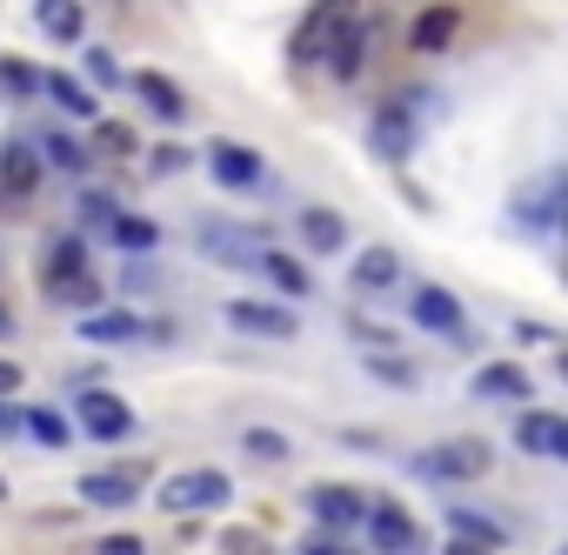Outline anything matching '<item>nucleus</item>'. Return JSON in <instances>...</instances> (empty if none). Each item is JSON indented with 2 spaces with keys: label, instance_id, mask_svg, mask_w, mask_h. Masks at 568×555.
<instances>
[{
  "label": "nucleus",
  "instance_id": "1",
  "mask_svg": "<svg viewBox=\"0 0 568 555\" xmlns=\"http://www.w3.org/2000/svg\"><path fill=\"white\" fill-rule=\"evenodd\" d=\"M415 475L422 482H475V475H488V442H435V448H422V462H415Z\"/></svg>",
  "mask_w": 568,
  "mask_h": 555
},
{
  "label": "nucleus",
  "instance_id": "2",
  "mask_svg": "<svg viewBox=\"0 0 568 555\" xmlns=\"http://www.w3.org/2000/svg\"><path fill=\"white\" fill-rule=\"evenodd\" d=\"M348 21H355V0H315L308 21H302V34H295V61H328Z\"/></svg>",
  "mask_w": 568,
  "mask_h": 555
},
{
  "label": "nucleus",
  "instance_id": "3",
  "mask_svg": "<svg viewBox=\"0 0 568 555\" xmlns=\"http://www.w3.org/2000/svg\"><path fill=\"white\" fill-rule=\"evenodd\" d=\"M221 502H227V475H214V468H181L161 482L168 515H194V508H221Z\"/></svg>",
  "mask_w": 568,
  "mask_h": 555
},
{
  "label": "nucleus",
  "instance_id": "4",
  "mask_svg": "<svg viewBox=\"0 0 568 555\" xmlns=\"http://www.w3.org/2000/svg\"><path fill=\"white\" fill-rule=\"evenodd\" d=\"M201 254H214L227 268H261L267 261V234L234 228V221H201Z\"/></svg>",
  "mask_w": 568,
  "mask_h": 555
},
{
  "label": "nucleus",
  "instance_id": "5",
  "mask_svg": "<svg viewBox=\"0 0 568 555\" xmlns=\"http://www.w3.org/2000/svg\"><path fill=\"white\" fill-rule=\"evenodd\" d=\"M368 141H375L382 161H408V148H415V101H388V108H375Z\"/></svg>",
  "mask_w": 568,
  "mask_h": 555
},
{
  "label": "nucleus",
  "instance_id": "6",
  "mask_svg": "<svg viewBox=\"0 0 568 555\" xmlns=\"http://www.w3.org/2000/svg\"><path fill=\"white\" fill-rule=\"evenodd\" d=\"M368 528H375V548L382 555H422V528L408 522L402 502H368Z\"/></svg>",
  "mask_w": 568,
  "mask_h": 555
},
{
  "label": "nucleus",
  "instance_id": "7",
  "mask_svg": "<svg viewBox=\"0 0 568 555\" xmlns=\"http://www.w3.org/2000/svg\"><path fill=\"white\" fill-rule=\"evenodd\" d=\"M561 214H568V174H541L515 201V221H535V228H555Z\"/></svg>",
  "mask_w": 568,
  "mask_h": 555
},
{
  "label": "nucleus",
  "instance_id": "8",
  "mask_svg": "<svg viewBox=\"0 0 568 555\" xmlns=\"http://www.w3.org/2000/svg\"><path fill=\"white\" fill-rule=\"evenodd\" d=\"M308 508H315L328 528L368 522V495H362V488H348V482H315V488H308Z\"/></svg>",
  "mask_w": 568,
  "mask_h": 555
},
{
  "label": "nucleus",
  "instance_id": "9",
  "mask_svg": "<svg viewBox=\"0 0 568 555\" xmlns=\"http://www.w3.org/2000/svg\"><path fill=\"white\" fill-rule=\"evenodd\" d=\"M141 495V468H94L81 475V502L88 508H128Z\"/></svg>",
  "mask_w": 568,
  "mask_h": 555
},
{
  "label": "nucleus",
  "instance_id": "10",
  "mask_svg": "<svg viewBox=\"0 0 568 555\" xmlns=\"http://www.w3.org/2000/svg\"><path fill=\"white\" fill-rule=\"evenodd\" d=\"M81 428H88L94 442H121V435L134 428V408H128L121 395H81Z\"/></svg>",
  "mask_w": 568,
  "mask_h": 555
},
{
  "label": "nucleus",
  "instance_id": "11",
  "mask_svg": "<svg viewBox=\"0 0 568 555\" xmlns=\"http://www.w3.org/2000/svg\"><path fill=\"white\" fill-rule=\"evenodd\" d=\"M227 322L247 335H274V342L295 335V309H281V302H227Z\"/></svg>",
  "mask_w": 568,
  "mask_h": 555
},
{
  "label": "nucleus",
  "instance_id": "12",
  "mask_svg": "<svg viewBox=\"0 0 568 555\" xmlns=\"http://www.w3.org/2000/svg\"><path fill=\"white\" fill-rule=\"evenodd\" d=\"M375 21L368 14H355L348 28H342V41H335V54H328V68H335V81H355L362 74V61H368V48H375Z\"/></svg>",
  "mask_w": 568,
  "mask_h": 555
},
{
  "label": "nucleus",
  "instance_id": "13",
  "mask_svg": "<svg viewBox=\"0 0 568 555\" xmlns=\"http://www.w3.org/2000/svg\"><path fill=\"white\" fill-rule=\"evenodd\" d=\"M455 34H462V14L455 8H422L415 28H408V48L415 54H442V48H455Z\"/></svg>",
  "mask_w": 568,
  "mask_h": 555
},
{
  "label": "nucleus",
  "instance_id": "14",
  "mask_svg": "<svg viewBox=\"0 0 568 555\" xmlns=\"http://www.w3.org/2000/svg\"><path fill=\"white\" fill-rule=\"evenodd\" d=\"M408 315H415L422 329H442V335H462V302H455L448 289H435V282H422V289H415V302H408Z\"/></svg>",
  "mask_w": 568,
  "mask_h": 555
},
{
  "label": "nucleus",
  "instance_id": "15",
  "mask_svg": "<svg viewBox=\"0 0 568 555\" xmlns=\"http://www.w3.org/2000/svg\"><path fill=\"white\" fill-rule=\"evenodd\" d=\"M515 442H521L528 455L568 462V422H561V415H521V422H515Z\"/></svg>",
  "mask_w": 568,
  "mask_h": 555
},
{
  "label": "nucleus",
  "instance_id": "16",
  "mask_svg": "<svg viewBox=\"0 0 568 555\" xmlns=\"http://www.w3.org/2000/svg\"><path fill=\"white\" fill-rule=\"evenodd\" d=\"M207 168H214L227 188H261V181H267V168H261L247 148H234V141H214V148H207Z\"/></svg>",
  "mask_w": 568,
  "mask_h": 555
},
{
  "label": "nucleus",
  "instance_id": "17",
  "mask_svg": "<svg viewBox=\"0 0 568 555\" xmlns=\"http://www.w3.org/2000/svg\"><path fill=\"white\" fill-rule=\"evenodd\" d=\"M0 188H8V194H34V188H41V154H34L28 141H8V148H0Z\"/></svg>",
  "mask_w": 568,
  "mask_h": 555
},
{
  "label": "nucleus",
  "instance_id": "18",
  "mask_svg": "<svg viewBox=\"0 0 568 555\" xmlns=\"http://www.w3.org/2000/svg\"><path fill=\"white\" fill-rule=\"evenodd\" d=\"M302 241H308L315 254H335V248L348 241V221H342L335 208H308V214H302Z\"/></svg>",
  "mask_w": 568,
  "mask_h": 555
},
{
  "label": "nucleus",
  "instance_id": "19",
  "mask_svg": "<svg viewBox=\"0 0 568 555\" xmlns=\"http://www.w3.org/2000/svg\"><path fill=\"white\" fill-rule=\"evenodd\" d=\"M34 14H41V28H48L54 41H81V34H88L81 0H34Z\"/></svg>",
  "mask_w": 568,
  "mask_h": 555
},
{
  "label": "nucleus",
  "instance_id": "20",
  "mask_svg": "<svg viewBox=\"0 0 568 555\" xmlns=\"http://www.w3.org/2000/svg\"><path fill=\"white\" fill-rule=\"evenodd\" d=\"M395 274H402L395 248H368V254L355 261V289H362V295H375V289H388V282H395Z\"/></svg>",
  "mask_w": 568,
  "mask_h": 555
},
{
  "label": "nucleus",
  "instance_id": "21",
  "mask_svg": "<svg viewBox=\"0 0 568 555\" xmlns=\"http://www.w3.org/2000/svg\"><path fill=\"white\" fill-rule=\"evenodd\" d=\"M134 88H141V101H148L161 121H181V114H187V101H181V88H174L168 74H134Z\"/></svg>",
  "mask_w": 568,
  "mask_h": 555
},
{
  "label": "nucleus",
  "instance_id": "22",
  "mask_svg": "<svg viewBox=\"0 0 568 555\" xmlns=\"http://www.w3.org/2000/svg\"><path fill=\"white\" fill-rule=\"evenodd\" d=\"M475 395H495V402H528V375H521V369H508V362H495V369H481V375H475Z\"/></svg>",
  "mask_w": 568,
  "mask_h": 555
},
{
  "label": "nucleus",
  "instance_id": "23",
  "mask_svg": "<svg viewBox=\"0 0 568 555\" xmlns=\"http://www.w3.org/2000/svg\"><path fill=\"white\" fill-rule=\"evenodd\" d=\"M48 295H54L61 309H94V302H101V282L81 268V274H61V282H48Z\"/></svg>",
  "mask_w": 568,
  "mask_h": 555
},
{
  "label": "nucleus",
  "instance_id": "24",
  "mask_svg": "<svg viewBox=\"0 0 568 555\" xmlns=\"http://www.w3.org/2000/svg\"><path fill=\"white\" fill-rule=\"evenodd\" d=\"M81 335H88V342H141L148 329H141L134 315H88V322H81Z\"/></svg>",
  "mask_w": 568,
  "mask_h": 555
},
{
  "label": "nucleus",
  "instance_id": "25",
  "mask_svg": "<svg viewBox=\"0 0 568 555\" xmlns=\"http://www.w3.org/2000/svg\"><path fill=\"white\" fill-rule=\"evenodd\" d=\"M81 241L68 234V241H48V254H41V282H61V274H81Z\"/></svg>",
  "mask_w": 568,
  "mask_h": 555
},
{
  "label": "nucleus",
  "instance_id": "26",
  "mask_svg": "<svg viewBox=\"0 0 568 555\" xmlns=\"http://www.w3.org/2000/svg\"><path fill=\"white\" fill-rule=\"evenodd\" d=\"M261 274H267V282H274L281 295H308V274H302V261H288V254H274V248H267Z\"/></svg>",
  "mask_w": 568,
  "mask_h": 555
},
{
  "label": "nucleus",
  "instance_id": "27",
  "mask_svg": "<svg viewBox=\"0 0 568 555\" xmlns=\"http://www.w3.org/2000/svg\"><path fill=\"white\" fill-rule=\"evenodd\" d=\"M41 88H48V94H54L68 114H94V94H88L81 81H68V74H41Z\"/></svg>",
  "mask_w": 568,
  "mask_h": 555
},
{
  "label": "nucleus",
  "instance_id": "28",
  "mask_svg": "<svg viewBox=\"0 0 568 555\" xmlns=\"http://www.w3.org/2000/svg\"><path fill=\"white\" fill-rule=\"evenodd\" d=\"M114 241H121L128 254H148L161 234H154V221H141V214H114Z\"/></svg>",
  "mask_w": 568,
  "mask_h": 555
},
{
  "label": "nucleus",
  "instance_id": "29",
  "mask_svg": "<svg viewBox=\"0 0 568 555\" xmlns=\"http://www.w3.org/2000/svg\"><path fill=\"white\" fill-rule=\"evenodd\" d=\"M448 515H455V535H468V542H488V548L508 542V528H501V522H481L475 508H448Z\"/></svg>",
  "mask_w": 568,
  "mask_h": 555
},
{
  "label": "nucleus",
  "instance_id": "30",
  "mask_svg": "<svg viewBox=\"0 0 568 555\" xmlns=\"http://www.w3.org/2000/svg\"><path fill=\"white\" fill-rule=\"evenodd\" d=\"M28 435L48 442V448H61V442H68V415H54V408H28Z\"/></svg>",
  "mask_w": 568,
  "mask_h": 555
},
{
  "label": "nucleus",
  "instance_id": "31",
  "mask_svg": "<svg viewBox=\"0 0 568 555\" xmlns=\"http://www.w3.org/2000/svg\"><path fill=\"white\" fill-rule=\"evenodd\" d=\"M241 448H247V455H261V462H288V435H274V428H247V435H241Z\"/></svg>",
  "mask_w": 568,
  "mask_h": 555
},
{
  "label": "nucleus",
  "instance_id": "32",
  "mask_svg": "<svg viewBox=\"0 0 568 555\" xmlns=\"http://www.w3.org/2000/svg\"><path fill=\"white\" fill-rule=\"evenodd\" d=\"M0 81H8L14 94H34V88H41V74H34L28 61H0Z\"/></svg>",
  "mask_w": 568,
  "mask_h": 555
},
{
  "label": "nucleus",
  "instance_id": "33",
  "mask_svg": "<svg viewBox=\"0 0 568 555\" xmlns=\"http://www.w3.org/2000/svg\"><path fill=\"white\" fill-rule=\"evenodd\" d=\"M48 161H54V168H81V161H88V148H81V141H68V134H54V141H48Z\"/></svg>",
  "mask_w": 568,
  "mask_h": 555
},
{
  "label": "nucleus",
  "instance_id": "34",
  "mask_svg": "<svg viewBox=\"0 0 568 555\" xmlns=\"http://www.w3.org/2000/svg\"><path fill=\"white\" fill-rule=\"evenodd\" d=\"M88 74H94V81H108V88H114V81H121V68H114V61H108V54H88Z\"/></svg>",
  "mask_w": 568,
  "mask_h": 555
},
{
  "label": "nucleus",
  "instance_id": "35",
  "mask_svg": "<svg viewBox=\"0 0 568 555\" xmlns=\"http://www.w3.org/2000/svg\"><path fill=\"white\" fill-rule=\"evenodd\" d=\"M101 555H148V548H141L134 535H108V542H101Z\"/></svg>",
  "mask_w": 568,
  "mask_h": 555
},
{
  "label": "nucleus",
  "instance_id": "36",
  "mask_svg": "<svg viewBox=\"0 0 568 555\" xmlns=\"http://www.w3.org/2000/svg\"><path fill=\"white\" fill-rule=\"evenodd\" d=\"M101 141H108V148H114V154H128V148H134V134H128V128H114V121H108V128H101Z\"/></svg>",
  "mask_w": 568,
  "mask_h": 555
},
{
  "label": "nucleus",
  "instance_id": "37",
  "mask_svg": "<svg viewBox=\"0 0 568 555\" xmlns=\"http://www.w3.org/2000/svg\"><path fill=\"white\" fill-rule=\"evenodd\" d=\"M81 214H88V221H108V228H114V208H108L101 194H88V201H81Z\"/></svg>",
  "mask_w": 568,
  "mask_h": 555
},
{
  "label": "nucleus",
  "instance_id": "38",
  "mask_svg": "<svg viewBox=\"0 0 568 555\" xmlns=\"http://www.w3.org/2000/svg\"><path fill=\"white\" fill-rule=\"evenodd\" d=\"M368 369H382V375H388V382H415V375H408V369H402V362H388V355H368Z\"/></svg>",
  "mask_w": 568,
  "mask_h": 555
},
{
  "label": "nucleus",
  "instance_id": "39",
  "mask_svg": "<svg viewBox=\"0 0 568 555\" xmlns=\"http://www.w3.org/2000/svg\"><path fill=\"white\" fill-rule=\"evenodd\" d=\"M14 389H21V362L0 355V395H14Z\"/></svg>",
  "mask_w": 568,
  "mask_h": 555
},
{
  "label": "nucleus",
  "instance_id": "40",
  "mask_svg": "<svg viewBox=\"0 0 568 555\" xmlns=\"http://www.w3.org/2000/svg\"><path fill=\"white\" fill-rule=\"evenodd\" d=\"M442 555H495V548H488V542H468V535H455V542H448Z\"/></svg>",
  "mask_w": 568,
  "mask_h": 555
},
{
  "label": "nucleus",
  "instance_id": "41",
  "mask_svg": "<svg viewBox=\"0 0 568 555\" xmlns=\"http://www.w3.org/2000/svg\"><path fill=\"white\" fill-rule=\"evenodd\" d=\"M14 428H28V415H14V408H0V435H14Z\"/></svg>",
  "mask_w": 568,
  "mask_h": 555
},
{
  "label": "nucleus",
  "instance_id": "42",
  "mask_svg": "<svg viewBox=\"0 0 568 555\" xmlns=\"http://www.w3.org/2000/svg\"><path fill=\"white\" fill-rule=\"evenodd\" d=\"M302 555H348V548H335V542H308Z\"/></svg>",
  "mask_w": 568,
  "mask_h": 555
},
{
  "label": "nucleus",
  "instance_id": "43",
  "mask_svg": "<svg viewBox=\"0 0 568 555\" xmlns=\"http://www.w3.org/2000/svg\"><path fill=\"white\" fill-rule=\"evenodd\" d=\"M0 335H14V315H8V309H0Z\"/></svg>",
  "mask_w": 568,
  "mask_h": 555
},
{
  "label": "nucleus",
  "instance_id": "44",
  "mask_svg": "<svg viewBox=\"0 0 568 555\" xmlns=\"http://www.w3.org/2000/svg\"><path fill=\"white\" fill-rule=\"evenodd\" d=\"M561 382H568V349H561Z\"/></svg>",
  "mask_w": 568,
  "mask_h": 555
},
{
  "label": "nucleus",
  "instance_id": "45",
  "mask_svg": "<svg viewBox=\"0 0 568 555\" xmlns=\"http://www.w3.org/2000/svg\"><path fill=\"white\" fill-rule=\"evenodd\" d=\"M0 502H8V482H0Z\"/></svg>",
  "mask_w": 568,
  "mask_h": 555
}]
</instances>
